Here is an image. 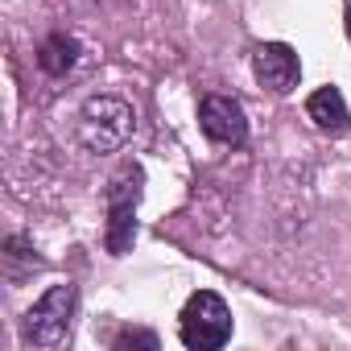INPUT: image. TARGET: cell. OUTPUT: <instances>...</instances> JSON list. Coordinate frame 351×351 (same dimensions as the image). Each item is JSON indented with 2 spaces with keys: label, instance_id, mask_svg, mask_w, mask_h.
<instances>
[{
  "label": "cell",
  "instance_id": "1",
  "mask_svg": "<svg viewBox=\"0 0 351 351\" xmlns=\"http://www.w3.org/2000/svg\"><path fill=\"white\" fill-rule=\"evenodd\" d=\"M136 128V112L120 95H91L79 112V141L87 153H116L128 145Z\"/></svg>",
  "mask_w": 351,
  "mask_h": 351
},
{
  "label": "cell",
  "instance_id": "2",
  "mask_svg": "<svg viewBox=\"0 0 351 351\" xmlns=\"http://www.w3.org/2000/svg\"><path fill=\"white\" fill-rule=\"evenodd\" d=\"M75 302H79V289H75L71 281L50 285V289L25 310V318H21V339H25L29 347H46V351L62 347V343L71 339Z\"/></svg>",
  "mask_w": 351,
  "mask_h": 351
},
{
  "label": "cell",
  "instance_id": "3",
  "mask_svg": "<svg viewBox=\"0 0 351 351\" xmlns=\"http://www.w3.org/2000/svg\"><path fill=\"white\" fill-rule=\"evenodd\" d=\"M178 339L191 351H219L232 339V310L215 289H199L186 298L178 314Z\"/></svg>",
  "mask_w": 351,
  "mask_h": 351
},
{
  "label": "cell",
  "instance_id": "4",
  "mask_svg": "<svg viewBox=\"0 0 351 351\" xmlns=\"http://www.w3.org/2000/svg\"><path fill=\"white\" fill-rule=\"evenodd\" d=\"M145 186V169L136 161H124L108 186V252L124 256L136 240V203Z\"/></svg>",
  "mask_w": 351,
  "mask_h": 351
},
{
  "label": "cell",
  "instance_id": "5",
  "mask_svg": "<svg viewBox=\"0 0 351 351\" xmlns=\"http://www.w3.org/2000/svg\"><path fill=\"white\" fill-rule=\"evenodd\" d=\"M199 128H203L207 141L240 149V145L248 141V116H244V104L232 99V95H203V104H199Z\"/></svg>",
  "mask_w": 351,
  "mask_h": 351
},
{
  "label": "cell",
  "instance_id": "6",
  "mask_svg": "<svg viewBox=\"0 0 351 351\" xmlns=\"http://www.w3.org/2000/svg\"><path fill=\"white\" fill-rule=\"evenodd\" d=\"M252 75H256V83L269 87L273 95L293 91L298 79H302L298 50L285 46V42H265V46H256V54H252Z\"/></svg>",
  "mask_w": 351,
  "mask_h": 351
},
{
  "label": "cell",
  "instance_id": "7",
  "mask_svg": "<svg viewBox=\"0 0 351 351\" xmlns=\"http://www.w3.org/2000/svg\"><path fill=\"white\" fill-rule=\"evenodd\" d=\"M306 116H310L322 132H330V136H339V132L351 128V112H347V99H343L339 87H318V91L306 99Z\"/></svg>",
  "mask_w": 351,
  "mask_h": 351
},
{
  "label": "cell",
  "instance_id": "8",
  "mask_svg": "<svg viewBox=\"0 0 351 351\" xmlns=\"http://www.w3.org/2000/svg\"><path fill=\"white\" fill-rule=\"evenodd\" d=\"M38 66L50 75V79H66L75 66H79V42L71 34H50L42 46H38Z\"/></svg>",
  "mask_w": 351,
  "mask_h": 351
},
{
  "label": "cell",
  "instance_id": "9",
  "mask_svg": "<svg viewBox=\"0 0 351 351\" xmlns=\"http://www.w3.org/2000/svg\"><path fill=\"white\" fill-rule=\"evenodd\" d=\"M124 347L157 351V335H153V330H120V335H116V351H124Z\"/></svg>",
  "mask_w": 351,
  "mask_h": 351
}]
</instances>
